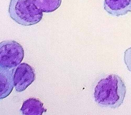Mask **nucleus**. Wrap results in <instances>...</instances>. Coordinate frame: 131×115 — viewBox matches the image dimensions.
Segmentation results:
<instances>
[{
    "label": "nucleus",
    "instance_id": "obj_2",
    "mask_svg": "<svg viewBox=\"0 0 131 115\" xmlns=\"http://www.w3.org/2000/svg\"><path fill=\"white\" fill-rule=\"evenodd\" d=\"M8 12L14 21L25 26L36 24L43 15V12L37 7L33 0H10Z\"/></svg>",
    "mask_w": 131,
    "mask_h": 115
},
{
    "label": "nucleus",
    "instance_id": "obj_4",
    "mask_svg": "<svg viewBox=\"0 0 131 115\" xmlns=\"http://www.w3.org/2000/svg\"><path fill=\"white\" fill-rule=\"evenodd\" d=\"M14 84L17 92L25 90L35 80L34 68L27 63H20L13 68Z\"/></svg>",
    "mask_w": 131,
    "mask_h": 115
},
{
    "label": "nucleus",
    "instance_id": "obj_3",
    "mask_svg": "<svg viewBox=\"0 0 131 115\" xmlns=\"http://www.w3.org/2000/svg\"><path fill=\"white\" fill-rule=\"evenodd\" d=\"M24 57L22 46L15 40H5L0 43V66L12 68L16 67Z\"/></svg>",
    "mask_w": 131,
    "mask_h": 115
},
{
    "label": "nucleus",
    "instance_id": "obj_5",
    "mask_svg": "<svg viewBox=\"0 0 131 115\" xmlns=\"http://www.w3.org/2000/svg\"><path fill=\"white\" fill-rule=\"evenodd\" d=\"M103 6L110 14L120 16L131 12V0H104Z\"/></svg>",
    "mask_w": 131,
    "mask_h": 115
},
{
    "label": "nucleus",
    "instance_id": "obj_8",
    "mask_svg": "<svg viewBox=\"0 0 131 115\" xmlns=\"http://www.w3.org/2000/svg\"><path fill=\"white\" fill-rule=\"evenodd\" d=\"M62 0H33L37 7L45 13L52 12L61 5Z\"/></svg>",
    "mask_w": 131,
    "mask_h": 115
},
{
    "label": "nucleus",
    "instance_id": "obj_7",
    "mask_svg": "<svg viewBox=\"0 0 131 115\" xmlns=\"http://www.w3.org/2000/svg\"><path fill=\"white\" fill-rule=\"evenodd\" d=\"M20 110L23 114L40 115L43 112H46L47 109L40 100L35 98H31L23 102Z\"/></svg>",
    "mask_w": 131,
    "mask_h": 115
},
{
    "label": "nucleus",
    "instance_id": "obj_1",
    "mask_svg": "<svg viewBox=\"0 0 131 115\" xmlns=\"http://www.w3.org/2000/svg\"><path fill=\"white\" fill-rule=\"evenodd\" d=\"M125 94L126 86L121 78L112 74L98 81L94 89V96L100 106L116 108L123 103Z\"/></svg>",
    "mask_w": 131,
    "mask_h": 115
},
{
    "label": "nucleus",
    "instance_id": "obj_6",
    "mask_svg": "<svg viewBox=\"0 0 131 115\" xmlns=\"http://www.w3.org/2000/svg\"><path fill=\"white\" fill-rule=\"evenodd\" d=\"M14 87L13 68L0 66V99L9 96Z\"/></svg>",
    "mask_w": 131,
    "mask_h": 115
},
{
    "label": "nucleus",
    "instance_id": "obj_9",
    "mask_svg": "<svg viewBox=\"0 0 131 115\" xmlns=\"http://www.w3.org/2000/svg\"><path fill=\"white\" fill-rule=\"evenodd\" d=\"M124 61L128 70L131 72V47L125 51Z\"/></svg>",
    "mask_w": 131,
    "mask_h": 115
}]
</instances>
